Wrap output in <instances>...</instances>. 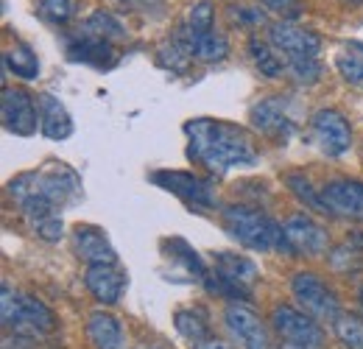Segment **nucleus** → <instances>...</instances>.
<instances>
[{"mask_svg": "<svg viewBox=\"0 0 363 349\" xmlns=\"http://www.w3.org/2000/svg\"><path fill=\"white\" fill-rule=\"evenodd\" d=\"M330 249V235L308 210L282 221V252L294 257H321Z\"/></svg>", "mask_w": 363, "mask_h": 349, "instance_id": "6", "label": "nucleus"}, {"mask_svg": "<svg viewBox=\"0 0 363 349\" xmlns=\"http://www.w3.org/2000/svg\"><path fill=\"white\" fill-rule=\"evenodd\" d=\"M31 226V232L40 238V240H45V243H59L62 238H65V223L59 216H48V218H40L34 221V223H28Z\"/></svg>", "mask_w": 363, "mask_h": 349, "instance_id": "34", "label": "nucleus"}, {"mask_svg": "<svg viewBox=\"0 0 363 349\" xmlns=\"http://www.w3.org/2000/svg\"><path fill=\"white\" fill-rule=\"evenodd\" d=\"M249 56H252V65L257 67V73L266 79H279L285 73V62H282L279 50L260 37H249Z\"/></svg>", "mask_w": 363, "mask_h": 349, "instance_id": "26", "label": "nucleus"}, {"mask_svg": "<svg viewBox=\"0 0 363 349\" xmlns=\"http://www.w3.org/2000/svg\"><path fill=\"white\" fill-rule=\"evenodd\" d=\"M67 56H70L73 62L90 65V67H98V70H109V67L118 65V50H115V45L106 43V40H95V37H82L79 43H70Z\"/></svg>", "mask_w": 363, "mask_h": 349, "instance_id": "19", "label": "nucleus"}, {"mask_svg": "<svg viewBox=\"0 0 363 349\" xmlns=\"http://www.w3.org/2000/svg\"><path fill=\"white\" fill-rule=\"evenodd\" d=\"M291 294H294L296 305L305 313L316 316L318 321H335L341 313L338 294L313 271H296L291 277Z\"/></svg>", "mask_w": 363, "mask_h": 349, "instance_id": "7", "label": "nucleus"}, {"mask_svg": "<svg viewBox=\"0 0 363 349\" xmlns=\"http://www.w3.org/2000/svg\"><path fill=\"white\" fill-rule=\"evenodd\" d=\"M151 182L174 196H179L187 207L196 210H216V187L210 179L190 171H154Z\"/></svg>", "mask_w": 363, "mask_h": 349, "instance_id": "9", "label": "nucleus"}, {"mask_svg": "<svg viewBox=\"0 0 363 349\" xmlns=\"http://www.w3.org/2000/svg\"><path fill=\"white\" fill-rule=\"evenodd\" d=\"M311 140L324 157L338 160L352 145V126L338 109H318L311 115Z\"/></svg>", "mask_w": 363, "mask_h": 349, "instance_id": "10", "label": "nucleus"}, {"mask_svg": "<svg viewBox=\"0 0 363 349\" xmlns=\"http://www.w3.org/2000/svg\"><path fill=\"white\" fill-rule=\"evenodd\" d=\"M184 134H187V157L201 168H207L210 174L252 168L260 160L252 137L227 121L193 118L184 123Z\"/></svg>", "mask_w": 363, "mask_h": 349, "instance_id": "1", "label": "nucleus"}, {"mask_svg": "<svg viewBox=\"0 0 363 349\" xmlns=\"http://www.w3.org/2000/svg\"><path fill=\"white\" fill-rule=\"evenodd\" d=\"M174 327H177V333H179L182 338H187L190 344L204 341V338L213 336L207 310L199 305H187V307H182V310H177V316H174Z\"/></svg>", "mask_w": 363, "mask_h": 349, "instance_id": "25", "label": "nucleus"}, {"mask_svg": "<svg viewBox=\"0 0 363 349\" xmlns=\"http://www.w3.org/2000/svg\"><path fill=\"white\" fill-rule=\"evenodd\" d=\"M37 106H40V131L48 140H67L73 134V118L67 112V106L50 95V92H40L37 95Z\"/></svg>", "mask_w": 363, "mask_h": 349, "instance_id": "18", "label": "nucleus"}, {"mask_svg": "<svg viewBox=\"0 0 363 349\" xmlns=\"http://www.w3.org/2000/svg\"><path fill=\"white\" fill-rule=\"evenodd\" d=\"M330 216L347 221H363V182L361 179H330L321 187Z\"/></svg>", "mask_w": 363, "mask_h": 349, "instance_id": "14", "label": "nucleus"}, {"mask_svg": "<svg viewBox=\"0 0 363 349\" xmlns=\"http://www.w3.org/2000/svg\"><path fill=\"white\" fill-rule=\"evenodd\" d=\"M135 349H168V347H162V344H140Z\"/></svg>", "mask_w": 363, "mask_h": 349, "instance_id": "38", "label": "nucleus"}, {"mask_svg": "<svg viewBox=\"0 0 363 349\" xmlns=\"http://www.w3.org/2000/svg\"><path fill=\"white\" fill-rule=\"evenodd\" d=\"M269 43L279 50L285 62L294 59H318L321 53V37L316 31L296 26V20H277L269 26Z\"/></svg>", "mask_w": 363, "mask_h": 349, "instance_id": "12", "label": "nucleus"}, {"mask_svg": "<svg viewBox=\"0 0 363 349\" xmlns=\"http://www.w3.org/2000/svg\"><path fill=\"white\" fill-rule=\"evenodd\" d=\"M73 11H76L73 0H37V14H40L45 23H50V26H65V23H70Z\"/></svg>", "mask_w": 363, "mask_h": 349, "instance_id": "32", "label": "nucleus"}, {"mask_svg": "<svg viewBox=\"0 0 363 349\" xmlns=\"http://www.w3.org/2000/svg\"><path fill=\"white\" fill-rule=\"evenodd\" d=\"M174 37V34H171ZM177 43L196 59V62H201V65H218V62H224L229 56V40L216 28V31H210V34H204V37H196V40H179V37H174Z\"/></svg>", "mask_w": 363, "mask_h": 349, "instance_id": "21", "label": "nucleus"}, {"mask_svg": "<svg viewBox=\"0 0 363 349\" xmlns=\"http://www.w3.org/2000/svg\"><path fill=\"white\" fill-rule=\"evenodd\" d=\"M269 14L279 20H299L305 14V3L302 0H257Z\"/></svg>", "mask_w": 363, "mask_h": 349, "instance_id": "33", "label": "nucleus"}, {"mask_svg": "<svg viewBox=\"0 0 363 349\" xmlns=\"http://www.w3.org/2000/svg\"><path fill=\"white\" fill-rule=\"evenodd\" d=\"M224 324L240 349H272V333L249 302H229Z\"/></svg>", "mask_w": 363, "mask_h": 349, "instance_id": "11", "label": "nucleus"}, {"mask_svg": "<svg viewBox=\"0 0 363 349\" xmlns=\"http://www.w3.org/2000/svg\"><path fill=\"white\" fill-rule=\"evenodd\" d=\"M249 118H252L255 131H260L266 137H274V140H285L294 131V126H296L288 98H263L260 104L252 106Z\"/></svg>", "mask_w": 363, "mask_h": 349, "instance_id": "15", "label": "nucleus"}, {"mask_svg": "<svg viewBox=\"0 0 363 349\" xmlns=\"http://www.w3.org/2000/svg\"><path fill=\"white\" fill-rule=\"evenodd\" d=\"M344 3H350V6H363V0H344Z\"/></svg>", "mask_w": 363, "mask_h": 349, "instance_id": "39", "label": "nucleus"}, {"mask_svg": "<svg viewBox=\"0 0 363 349\" xmlns=\"http://www.w3.org/2000/svg\"><path fill=\"white\" fill-rule=\"evenodd\" d=\"M221 223L229 235L252 252H282V223L274 221L266 210L252 204H224Z\"/></svg>", "mask_w": 363, "mask_h": 349, "instance_id": "3", "label": "nucleus"}, {"mask_svg": "<svg viewBox=\"0 0 363 349\" xmlns=\"http://www.w3.org/2000/svg\"><path fill=\"white\" fill-rule=\"evenodd\" d=\"M6 193L17 204L23 218L34 223L48 216H59L62 207H67L82 193V179L70 165L53 160L37 171L17 174L6 184Z\"/></svg>", "mask_w": 363, "mask_h": 349, "instance_id": "2", "label": "nucleus"}, {"mask_svg": "<svg viewBox=\"0 0 363 349\" xmlns=\"http://www.w3.org/2000/svg\"><path fill=\"white\" fill-rule=\"evenodd\" d=\"M210 31H216V9H213L210 0H199V3H193L184 11V20L179 23V28L174 31V37H179V40L187 43V40L204 37Z\"/></svg>", "mask_w": 363, "mask_h": 349, "instance_id": "22", "label": "nucleus"}, {"mask_svg": "<svg viewBox=\"0 0 363 349\" xmlns=\"http://www.w3.org/2000/svg\"><path fill=\"white\" fill-rule=\"evenodd\" d=\"M193 349H235L229 341L224 338H216V336H210V338H204V341H196V344H190Z\"/></svg>", "mask_w": 363, "mask_h": 349, "instance_id": "37", "label": "nucleus"}, {"mask_svg": "<svg viewBox=\"0 0 363 349\" xmlns=\"http://www.w3.org/2000/svg\"><path fill=\"white\" fill-rule=\"evenodd\" d=\"M3 67L6 73H14L23 82H34L40 76V59L26 43H14L3 50Z\"/></svg>", "mask_w": 363, "mask_h": 349, "instance_id": "23", "label": "nucleus"}, {"mask_svg": "<svg viewBox=\"0 0 363 349\" xmlns=\"http://www.w3.org/2000/svg\"><path fill=\"white\" fill-rule=\"evenodd\" d=\"M335 338L341 341L344 349H363V318L355 313H338V318L333 321Z\"/></svg>", "mask_w": 363, "mask_h": 349, "instance_id": "29", "label": "nucleus"}, {"mask_svg": "<svg viewBox=\"0 0 363 349\" xmlns=\"http://www.w3.org/2000/svg\"><path fill=\"white\" fill-rule=\"evenodd\" d=\"M229 14L240 28H257V26L266 23V9L263 6H232Z\"/></svg>", "mask_w": 363, "mask_h": 349, "instance_id": "35", "label": "nucleus"}, {"mask_svg": "<svg viewBox=\"0 0 363 349\" xmlns=\"http://www.w3.org/2000/svg\"><path fill=\"white\" fill-rule=\"evenodd\" d=\"M285 73H288L296 84L311 87V84H316L318 79H321L324 67H321L318 59H294V62H285Z\"/></svg>", "mask_w": 363, "mask_h": 349, "instance_id": "31", "label": "nucleus"}, {"mask_svg": "<svg viewBox=\"0 0 363 349\" xmlns=\"http://www.w3.org/2000/svg\"><path fill=\"white\" fill-rule=\"evenodd\" d=\"M84 37H95V40H106V43H115V40H123L126 37V28L121 26V20L104 9L92 11L90 17L84 20Z\"/></svg>", "mask_w": 363, "mask_h": 349, "instance_id": "28", "label": "nucleus"}, {"mask_svg": "<svg viewBox=\"0 0 363 349\" xmlns=\"http://www.w3.org/2000/svg\"><path fill=\"white\" fill-rule=\"evenodd\" d=\"M279 349H305V347H294V344H282Z\"/></svg>", "mask_w": 363, "mask_h": 349, "instance_id": "40", "label": "nucleus"}, {"mask_svg": "<svg viewBox=\"0 0 363 349\" xmlns=\"http://www.w3.org/2000/svg\"><path fill=\"white\" fill-rule=\"evenodd\" d=\"M84 285H87V291L92 294L95 302H101L104 307H112L121 302V297H123V291L129 285V277L121 268V262H112V265H87Z\"/></svg>", "mask_w": 363, "mask_h": 349, "instance_id": "16", "label": "nucleus"}, {"mask_svg": "<svg viewBox=\"0 0 363 349\" xmlns=\"http://www.w3.org/2000/svg\"><path fill=\"white\" fill-rule=\"evenodd\" d=\"M213 271L232 279V282H238V285H243V288H249V291L260 277L255 260H249L246 255H238V252H216L213 255Z\"/></svg>", "mask_w": 363, "mask_h": 349, "instance_id": "20", "label": "nucleus"}, {"mask_svg": "<svg viewBox=\"0 0 363 349\" xmlns=\"http://www.w3.org/2000/svg\"><path fill=\"white\" fill-rule=\"evenodd\" d=\"M0 310H3V330L6 333H14V336H23V338H31V341H40L50 336L56 330V316L53 310L31 297V294H20L14 291L11 285H3V294H0Z\"/></svg>", "mask_w": 363, "mask_h": 349, "instance_id": "4", "label": "nucleus"}, {"mask_svg": "<svg viewBox=\"0 0 363 349\" xmlns=\"http://www.w3.org/2000/svg\"><path fill=\"white\" fill-rule=\"evenodd\" d=\"M272 330L282 344L305 349H324L327 333L321 330L316 316L305 313L299 305H277L272 310Z\"/></svg>", "mask_w": 363, "mask_h": 349, "instance_id": "5", "label": "nucleus"}, {"mask_svg": "<svg viewBox=\"0 0 363 349\" xmlns=\"http://www.w3.org/2000/svg\"><path fill=\"white\" fill-rule=\"evenodd\" d=\"M282 179H285V187L296 196V201H299V204H305V210H308V213H316V216H327V218H330V207L324 204L321 190H316V187H313V182L302 174V171H288Z\"/></svg>", "mask_w": 363, "mask_h": 349, "instance_id": "24", "label": "nucleus"}, {"mask_svg": "<svg viewBox=\"0 0 363 349\" xmlns=\"http://www.w3.org/2000/svg\"><path fill=\"white\" fill-rule=\"evenodd\" d=\"M358 305L363 307V288H361V291H358Z\"/></svg>", "mask_w": 363, "mask_h": 349, "instance_id": "41", "label": "nucleus"}, {"mask_svg": "<svg viewBox=\"0 0 363 349\" xmlns=\"http://www.w3.org/2000/svg\"><path fill=\"white\" fill-rule=\"evenodd\" d=\"M70 249L73 255L87 265H112L118 262V252L106 232L95 223H76L70 232Z\"/></svg>", "mask_w": 363, "mask_h": 349, "instance_id": "13", "label": "nucleus"}, {"mask_svg": "<svg viewBox=\"0 0 363 349\" xmlns=\"http://www.w3.org/2000/svg\"><path fill=\"white\" fill-rule=\"evenodd\" d=\"M0 121L3 129L14 137H34L40 129V106L26 87H3L0 95Z\"/></svg>", "mask_w": 363, "mask_h": 349, "instance_id": "8", "label": "nucleus"}, {"mask_svg": "<svg viewBox=\"0 0 363 349\" xmlns=\"http://www.w3.org/2000/svg\"><path fill=\"white\" fill-rule=\"evenodd\" d=\"M193 62H196V59H193L174 37L162 45L160 53H157V65H160L162 70H171V73H187Z\"/></svg>", "mask_w": 363, "mask_h": 349, "instance_id": "30", "label": "nucleus"}, {"mask_svg": "<svg viewBox=\"0 0 363 349\" xmlns=\"http://www.w3.org/2000/svg\"><path fill=\"white\" fill-rule=\"evenodd\" d=\"M335 70L338 76L355 89H363V45L347 43L335 53Z\"/></svg>", "mask_w": 363, "mask_h": 349, "instance_id": "27", "label": "nucleus"}, {"mask_svg": "<svg viewBox=\"0 0 363 349\" xmlns=\"http://www.w3.org/2000/svg\"><path fill=\"white\" fill-rule=\"evenodd\" d=\"M123 11H137V14H160L162 0H112Z\"/></svg>", "mask_w": 363, "mask_h": 349, "instance_id": "36", "label": "nucleus"}, {"mask_svg": "<svg viewBox=\"0 0 363 349\" xmlns=\"http://www.w3.org/2000/svg\"><path fill=\"white\" fill-rule=\"evenodd\" d=\"M87 341L92 349H123L126 347V330L121 318L109 310H92L84 324Z\"/></svg>", "mask_w": 363, "mask_h": 349, "instance_id": "17", "label": "nucleus"}]
</instances>
